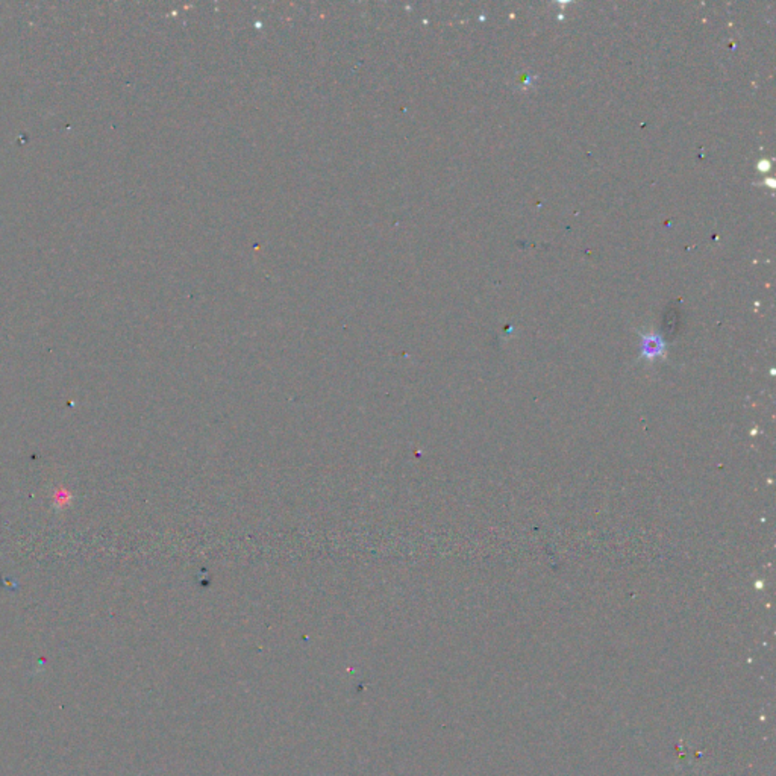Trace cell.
<instances>
[{
    "instance_id": "cell-1",
    "label": "cell",
    "mask_w": 776,
    "mask_h": 776,
    "mask_svg": "<svg viewBox=\"0 0 776 776\" xmlns=\"http://www.w3.org/2000/svg\"><path fill=\"white\" fill-rule=\"evenodd\" d=\"M660 349H661L660 340L655 339V337H650V339L647 340V346H646L647 354H650V355H654V354H655V355H656V354H658V350H660Z\"/></svg>"
}]
</instances>
